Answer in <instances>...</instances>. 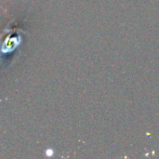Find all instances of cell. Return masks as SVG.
<instances>
[{
  "label": "cell",
  "instance_id": "cell-1",
  "mask_svg": "<svg viewBox=\"0 0 159 159\" xmlns=\"http://www.w3.org/2000/svg\"><path fill=\"white\" fill-rule=\"evenodd\" d=\"M46 154H47V155H51V154H53V151L52 150H48L46 152Z\"/></svg>",
  "mask_w": 159,
  "mask_h": 159
}]
</instances>
